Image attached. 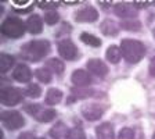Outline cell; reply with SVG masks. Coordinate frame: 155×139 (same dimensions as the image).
Here are the masks:
<instances>
[{
	"instance_id": "1",
	"label": "cell",
	"mask_w": 155,
	"mask_h": 139,
	"mask_svg": "<svg viewBox=\"0 0 155 139\" xmlns=\"http://www.w3.org/2000/svg\"><path fill=\"white\" fill-rule=\"evenodd\" d=\"M120 52L126 61L136 64L145 56V46L136 39H123L120 43Z\"/></svg>"
},
{
	"instance_id": "2",
	"label": "cell",
	"mask_w": 155,
	"mask_h": 139,
	"mask_svg": "<svg viewBox=\"0 0 155 139\" xmlns=\"http://www.w3.org/2000/svg\"><path fill=\"white\" fill-rule=\"evenodd\" d=\"M50 52V43L47 40H32L21 49V56L29 61H39Z\"/></svg>"
},
{
	"instance_id": "3",
	"label": "cell",
	"mask_w": 155,
	"mask_h": 139,
	"mask_svg": "<svg viewBox=\"0 0 155 139\" xmlns=\"http://www.w3.org/2000/svg\"><path fill=\"white\" fill-rule=\"evenodd\" d=\"M25 28L26 25L17 17H7L2 23V26H0V31L4 36L7 38H21V36L25 33Z\"/></svg>"
},
{
	"instance_id": "4",
	"label": "cell",
	"mask_w": 155,
	"mask_h": 139,
	"mask_svg": "<svg viewBox=\"0 0 155 139\" xmlns=\"http://www.w3.org/2000/svg\"><path fill=\"white\" fill-rule=\"evenodd\" d=\"M25 111L35 117L39 123H50L57 116L54 109H45L42 104H28L25 106Z\"/></svg>"
},
{
	"instance_id": "5",
	"label": "cell",
	"mask_w": 155,
	"mask_h": 139,
	"mask_svg": "<svg viewBox=\"0 0 155 139\" xmlns=\"http://www.w3.org/2000/svg\"><path fill=\"white\" fill-rule=\"evenodd\" d=\"M0 120H2L3 125L10 131L19 130V128H22L25 125V120H24L22 114L18 113V111H14V110L3 111V113L0 114Z\"/></svg>"
},
{
	"instance_id": "6",
	"label": "cell",
	"mask_w": 155,
	"mask_h": 139,
	"mask_svg": "<svg viewBox=\"0 0 155 139\" xmlns=\"http://www.w3.org/2000/svg\"><path fill=\"white\" fill-rule=\"evenodd\" d=\"M0 102L4 106H15L19 102H22V93L17 88L3 86L0 89Z\"/></svg>"
},
{
	"instance_id": "7",
	"label": "cell",
	"mask_w": 155,
	"mask_h": 139,
	"mask_svg": "<svg viewBox=\"0 0 155 139\" xmlns=\"http://www.w3.org/2000/svg\"><path fill=\"white\" fill-rule=\"evenodd\" d=\"M58 53L61 56L64 60H68V61H71V60H75L78 57V49L76 46L74 45L72 40L69 39H64L61 42L58 43Z\"/></svg>"
},
{
	"instance_id": "8",
	"label": "cell",
	"mask_w": 155,
	"mask_h": 139,
	"mask_svg": "<svg viewBox=\"0 0 155 139\" xmlns=\"http://www.w3.org/2000/svg\"><path fill=\"white\" fill-rule=\"evenodd\" d=\"M97 18H98V13L91 6H84L83 9L75 13V19L78 23H94Z\"/></svg>"
},
{
	"instance_id": "9",
	"label": "cell",
	"mask_w": 155,
	"mask_h": 139,
	"mask_svg": "<svg viewBox=\"0 0 155 139\" xmlns=\"http://www.w3.org/2000/svg\"><path fill=\"white\" fill-rule=\"evenodd\" d=\"M86 67H87V71L89 72H91V74L97 75V77H100V78H104L108 74V67H107V64L104 61H101V60H98V58H91V60H89Z\"/></svg>"
},
{
	"instance_id": "10",
	"label": "cell",
	"mask_w": 155,
	"mask_h": 139,
	"mask_svg": "<svg viewBox=\"0 0 155 139\" xmlns=\"http://www.w3.org/2000/svg\"><path fill=\"white\" fill-rule=\"evenodd\" d=\"M71 81H72V84H74L75 86L83 88V86L90 85L91 78H90L89 71H84V70H75V71L72 72Z\"/></svg>"
},
{
	"instance_id": "11",
	"label": "cell",
	"mask_w": 155,
	"mask_h": 139,
	"mask_svg": "<svg viewBox=\"0 0 155 139\" xmlns=\"http://www.w3.org/2000/svg\"><path fill=\"white\" fill-rule=\"evenodd\" d=\"M103 113H104V110L98 104H89V106H84L83 109H82V114H83V117L87 121L100 120Z\"/></svg>"
},
{
	"instance_id": "12",
	"label": "cell",
	"mask_w": 155,
	"mask_h": 139,
	"mask_svg": "<svg viewBox=\"0 0 155 139\" xmlns=\"http://www.w3.org/2000/svg\"><path fill=\"white\" fill-rule=\"evenodd\" d=\"M13 78L18 82H29L32 78V71L31 68L25 64H18L13 72Z\"/></svg>"
},
{
	"instance_id": "13",
	"label": "cell",
	"mask_w": 155,
	"mask_h": 139,
	"mask_svg": "<svg viewBox=\"0 0 155 139\" xmlns=\"http://www.w3.org/2000/svg\"><path fill=\"white\" fill-rule=\"evenodd\" d=\"M115 14L123 19H132L136 18V10L132 4L127 3H118L115 6Z\"/></svg>"
},
{
	"instance_id": "14",
	"label": "cell",
	"mask_w": 155,
	"mask_h": 139,
	"mask_svg": "<svg viewBox=\"0 0 155 139\" xmlns=\"http://www.w3.org/2000/svg\"><path fill=\"white\" fill-rule=\"evenodd\" d=\"M25 25H26L28 32L32 33V35H38V33H40L43 31V21L40 18V16H36V14L31 16L26 19Z\"/></svg>"
},
{
	"instance_id": "15",
	"label": "cell",
	"mask_w": 155,
	"mask_h": 139,
	"mask_svg": "<svg viewBox=\"0 0 155 139\" xmlns=\"http://www.w3.org/2000/svg\"><path fill=\"white\" fill-rule=\"evenodd\" d=\"M69 131L71 130H69L64 123H58L50 130V136H51L53 139H68Z\"/></svg>"
},
{
	"instance_id": "16",
	"label": "cell",
	"mask_w": 155,
	"mask_h": 139,
	"mask_svg": "<svg viewBox=\"0 0 155 139\" xmlns=\"http://www.w3.org/2000/svg\"><path fill=\"white\" fill-rule=\"evenodd\" d=\"M96 135H97V139H115V136H114V128L108 123H103L97 127Z\"/></svg>"
},
{
	"instance_id": "17",
	"label": "cell",
	"mask_w": 155,
	"mask_h": 139,
	"mask_svg": "<svg viewBox=\"0 0 155 139\" xmlns=\"http://www.w3.org/2000/svg\"><path fill=\"white\" fill-rule=\"evenodd\" d=\"M61 100H62V92L60 91V89L51 88V89L47 91L46 97H45V102L47 106H55V104H58Z\"/></svg>"
},
{
	"instance_id": "18",
	"label": "cell",
	"mask_w": 155,
	"mask_h": 139,
	"mask_svg": "<svg viewBox=\"0 0 155 139\" xmlns=\"http://www.w3.org/2000/svg\"><path fill=\"white\" fill-rule=\"evenodd\" d=\"M100 29L104 35L115 36V35H118V32H119V25H118L115 21H112V19H105V21H103V24L100 25Z\"/></svg>"
},
{
	"instance_id": "19",
	"label": "cell",
	"mask_w": 155,
	"mask_h": 139,
	"mask_svg": "<svg viewBox=\"0 0 155 139\" xmlns=\"http://www.w3.org/2000/svg\"><path fill=\"white\" fill-rule=\"evenodd\" d=\"M105 57H107V60H108L110 63H112V64H118L119 60H120V57H122L120 47H118V46H115V45L110 46V47L107 49Z\"/></svg>"
},
{
	"instance_id": "20",
	"label": "cell",
	"mask_w": 155,
	"mask_h": 139,
	"mask_svg": "<svg viewBox=\"0 0 155 139\" xmlns=\"http://www.w3.org/2000/svg\"><path fill=\"white\" fill-rule=\"evenodd\" d=\"M46 68H47L48 71L54 72L57 75H61L64 72V63L61 60H58V58H50L47 63H46Z\"/></svg>"
},
{
	"instance_id": "21",
	"label": "cell",
	"mask_w": 155,
	"mask_h": 139,
	"mask_svg": "<svg viewBox=\"0 0 155 139\" xmlns=\"http://www.w3.org/2000/svg\"><path fill=\"white\" fill-rule=\"evenodd\" d=\"M14 64V57L6 53H2L0 54V72H7L10 68L13 67Z\"/></svg>"
},
{
	"instance_id": "22",
	"label": "cell",
	"mask_w": 155,
	"mask_h": 139,
	"mask_svg": "<svg viewBox=\"0 0 155 139\" xmlns=\"http://www.w3.org/2000/svg\"><path fill=\"white\" fill-rule=\"evenodd\" d=\"M81 40L83 43H86V45L89 46H93V47H98V46H101V40L97 36L91 35V33H87V32H83L81 35Z\"/></svg>"
},
{
	"instance_id": "23",
	"label": "cell",
	"mask_w": 155,
	"mask_h": 139,
	"mask_svg": "<svg viewBox=\"0 0 155 139\" xmlns=\"http://www.w3.org/2000/svg\"><path fill=\"white\" fill-rule=\"evenodd\" d=\"M120 28L126 29V31H139L141 28V24L140 21H137L136 18H132V19H123L120 23Z\"/></svg>"
},
{
	"instance_id": "24",
	"label": "cell",
	"mask_w": 155,
	"mask_h": 139,
	"mask_svg": "<svg viewBox=\"0 0 155 139\" xmlns=\"http://www.w3.org/2000/svg\"><path fill=\"white\" fill-rule=\"evenodd\" d=\"M35 77L38 78L40 82H45V84H47V82L51 81V72L48 71L47 68H38L35 71Z\"/></svg>"
},
{
	"instance_id": "25",
	"label": "cell",
	"mask_w": 155,
	"mask_h": 139,
	"mask_svg": "<svg viewBox=\"0 0 155 139\" xmlns=\"http://www.w3.org/2000/svg\"><path fill=\"white\" fill-rule=\"evenodd\" d=\"M25 95L29 97H33V99H38L42 95V88L38 84H29L28 88L25 89Z\"/></svg>"
},
{
	"instance_id": "26",
	"label": "cell",
	"mask_w": 155,
	"mask_h": 139,
	"mask_svg": "<svg viewBox=\"0 0 155 139\" xmlns=\"http://www.w3.org/2000/svg\"><path fill=\"white\" fill-rule=\"evenodd\" d=\"M68 139H86V135H84V131L81 127H75V128H72L69 131Z\"/></svg>"
},
{
	"instance_id": "27",
	"label": "cell",
	"mask_w": 155,
	"mask_h": 139,
	"mask_svg": "<svg viewBox=\"0 0 155 139\" xmlns=\"http://www.w3.org/2000/svg\"><path fill=\"white\" fill-rule=\"evenodd\" d=\"M58 19H60V16H58L55 11H47V13L45 14V23L48 24V25H54V24H57Z\"/></svg>"
},
{
	"instance_id": "28",
	"label": "cell",
	"mask_w": 155,
	"mask_h": 139,
	"mask_svg": "<svg viewBox=\"0 0 155 139\" xmlns=\"http://www.w3.org/2000/svg\"><path fill=\"white\" fill-rule=\"evenodd\" d=\"M118 139H134V131H133V128H129V127L122 128L119 135H118Z\"/></svg>"
},
{
	"instance_id": "29",
	"label": "cell",
	"mask_w": 155,
	"mask_h": 139,
	"mask_svg": "<svg viewBox=\"0 0 155 139\" xmlns=\"http://www.w3.org/2000/svg\"><path fill=\"white\" fill-rule=\"evenodd\" d=\"M36 4L40 9H54V7L58 6L57 2H36Z\"/></svg>"
},
{
	"instance_id": "30",
	"label": "cell",
	"mask_w": 155,
	"mask_h": 139,
	"mask_svg": "<svg viewBox=\"0 0 155 139\" xmlns=\"http://www.w3.org/2000/svg\"><path fill=\"white\" fill-rule=\"evenodd\" d=\"M150 74L151 77H155V57H152L151 63H150Z\"/></svg>"
},
{
	"instance_id": "31",
	"label": "cell",
	"mask_w": 155,
	"mask_h": 139,
	"mask_svg": "<svg viewBox=\"0 0 155 139\" xmlns=\"http://www.w3.org/2000/svg\"><path fill=\"white\" fill-rule=\"evenodd\" d=\"M14 4H19V6H25V4H32V2H28V0H15Z\"/></svg>"
},
{
	"instance_id": "32",
	"label": "cell",
	"mask_w": 155,
	"mask_h": 139,
	"mask_svg": "<svg viewBox=\"0 0 155 139\" xmlns=\"http://www.w3.org/2000/svg\"><path fill=\"white\" fill-rule=\"evenodd\" d=\"M133 4H134V6H137L139 9H141V7H145L147 4H150V3H148V2H134Z\"/></svg>"
},
{
	"instance_id": "33",
	"label": "cell",
	"mask_w": 155,
	"mask_h": 139,
	"mask_svg": "<svg viewBox=\"0 0 155 139\" xmlns=\"http://www.w3.org/2000/svg\"><path fill=\"white\" fill-rule=\"evenodd\" d=\"M65 4H78L79 2H76V0H74V2H64Z\"/></svg>"
},
{
	"instance_id": "34",
	"label": "cell",
	"mask_w": 155,
	"mask_h": 139,
	"mask_svg": "<svg viewBox=\"0 0 155 139\" xmlns=\"http://www.w3.org/2000/svg\"><path fill=\"white\" fill-rule=\"evenodd\" d=\"M152 139H155V132H154V135H152Z\"/></svg>"
},
{
	"instance_id": "35",
	"label": "cell",
	"mask_w": 155,
	"mask_h": 139,
	"mask_svg": "<svg viewBox=\"0 0 155 139\" xmlns=\"http://www.w3.org/2000/svg\"><path fill=\"white\" fill-rule=\"evenodd\" d=\"M33 139H45V138H33Z\"/></svg>"
},
{
	"instance_id": "36",
	"label": "cell",
	"mask_w": 155,
	"mask_h": 139,
	"mask_svg": "<svg viewBox=\"0 0 155 139\" xmlns=\"http://www.w3.org/2000/svg\"><path fill=\"white\" fill-rule=\"evenodd\" d=\"M154 36H155V31H154Z\"/></svg>"
}]
</instances>
